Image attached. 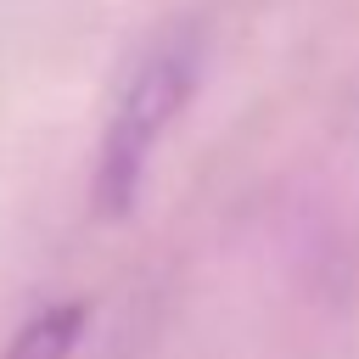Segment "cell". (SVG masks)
<instances>
[{"mask_svg":"<svg viewBox=\"0 0 359 359\" xmlns=\"http://www.w3.org/2000/svg\"><path fill=\"white\" fill-rule=\"evenodd\" d=\"M196 67H202L196 39L174 34L123 84V95L112 107V123L101 135V163H95V202H101V213H129L135 208L140 180L151 168V151L163 146V135L174 129V118L185 112V101L196 90Z\"/></svg>","mask_w":359,"mask_h":359,"instance_id":"6da1fadb","label":"cell"},{"mask_svg":"<svg viewBox=\"0 0 359 359\" xmlns=\"http://www.w3.org/2000/svg\"><path fill=\"white\" fill-rule=\"evenodd\" d=\"M79 337H84V303H56V309L34 314L0 359H73Z\"/></svg>","mask_w":359,"mask_h":359,"instance_id":"7a4b0ae2","label":"cell"}]
</instances>
